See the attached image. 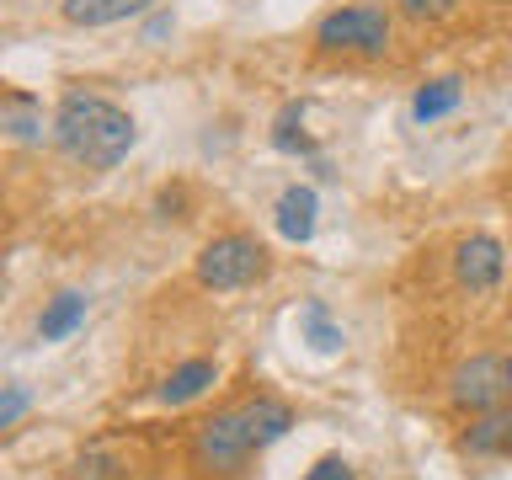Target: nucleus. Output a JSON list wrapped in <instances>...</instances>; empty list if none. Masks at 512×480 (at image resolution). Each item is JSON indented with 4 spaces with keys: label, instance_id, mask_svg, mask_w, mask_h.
Listing matches in <instances>:
<instances>
[{
    "label": "nucleus",
    "instance_id": "obj_20",
    "mask_svg": "<svg viewBox=\"0 0 512 480\" xmlns=\"http://www.w3.org/2000/svg\"><path fill=\"white\" fill-rule=\"evenodd\" d=\"M304 480H352V464H347V459H336V454H326Z\"/></svg>",
    "mask_w": 512,
    "mask_h": 480
},
{
    "label": "nucleus",
    "instance_id": "obj_1",
    "mask_svg": "<svg viewBox=\"0 0 512 480\" xmlns=\"http://www.w3.org/2000/svg\"><path fill=\"white\" fill-rule=\"evenodd\" d=\"M134 139H139L134 118H128L118 102H107L102 91H70L54 112L59 155L75 160V166H86V171H112L128 150H134Z\"/></svg>",
    "mask_w": 512,
    "mask_h": 480
},
{
    "label": "nucleus",
    "instance_id": "obj_15",
    "mask_svg": "<svg viewBox=\"0 0 512 480\" xmlns=\"http://www.w3.org/2000/svg\"><path fill=\"white\" fill-rule=\"evenodd\" d=\"M70 480H128V464L107 448H86L70 459Z\"/></svg>",
    "mask_w": 512,
    "mask_h": 480
},
{
    "label": "nucleus",
    "instance_id": "obj_11",
    "mask_svg": "<svg viewBox=\"0 0 512 480\" xmlns=\"http://www.w3.org/2000/svg\"><path fill=\"white\" fill-rule=\"evenodd\" d=\"M459 448H464V454H475V459L507 454V448H512V411H502V406H496V411H480L475 427L459 438Z\"/></svg>",
    "mask_w": 512,
    "mask_h": 480
},
{
    "label": "nucleus",
    "instance_id": "obj_9",
    "mask_svg": "<svg viewBox=\"0 0 512 480\" xmlns=\"http://www.w3.org/2000/svg\"><path fill=\"white\" fill-rule=\"evenodd\" d=\"M155 0H64L59 16L70 27H112V22H128V16H144Z\"/></svg>",
    "mask_w": 512,
    "mask_h": 480
},
{
    "label": "nucleus",
    "instance_id": "obj_17",
    "mask_svg": "<svg viewBox=\"0 0 512 480\" xmlns=\"http://www.w3.org/2000/svg\"><path fill=\"white\" fill-rule=\"evenodd\" d=\"M406 22H443L448 11H459V0H395Z\"/></svg>",
    "mask_w": 512,
    "mask_h": 480
},
{
    "label": "nucleus",
    "instance_id": "obj_7",
    "mask_svg": "<svg viewBox=\"0 0 512 480\" xmlns=\"http://www.w3.org/2000/svg\"><path fill=\"white\" fill-rule=\"evenodd\" d=\"M0 128H6V139L11 144H43V139H54V118L43 112L38 96H27V91H6L0 96Z\"/></svg>",
    "mask_w": 512,
    "mask_h": 480
},
{
    "label": "nucleus",
    "instance_id": "obj_8",
    "mask_svg": "<svg viewBox=\"0 0 512 480\" xmlns=\"http://www.w3.org/2000/svg\"><path fill=\"white\" fill-rule=\"evenodd\" d=\"M214 384H219V363L214 358H192V363L171 368V374L160 379L155 400L160 406H187V400H198L203 390H214Z\"/></svg>",
    "mask_w": 512,
    "mask_h": 480
},
{
    "label": "nucleus",
    "instance_id": "obj_4",
    "mask_svg": "<svg viewBox=\"0 0 512 480\" xmlns=\"http://www.w3.org/2000/svg\"><path fill=\"white\" fill-rule=\"evenodd\" d=\"M251 454H256V443H251L246 411H214V416H203V422L192 427V459H198L203 470L230 475Z\"/></svg>",
    "mask_w": 512,
    "mask_h": 480
},
{
    "label": "nucleus",
    "instance_id": "obj_19",
    "mask_svg": "<svg viewBox=\"0 0 512 480\" xmlns=\"http://www.w3.org/2000/svg\"><path fill=\"white\" fill-rule=\"evenodd\" d=\"M27 411V390L22 384H6V400H0V427H16Z\"/></svg>",
    "mask_w": 512,
    "mask_h": 480
},
{
    "label": "nucleus",
    "instance_id": "obj_13",
    "mask_svg": "<svg viewBox=\"0 0 512 480\" xmlns=\"http://www.w3.org/2000/svg\"><path fill=\"white\" fill-rule=\"evenodd\" d=\"M246 427H251V443L256 448H267V443H278L288 427H294V411L283 406V400H272V395H256V400H246Z\"/></svg>",
    "mask_w": 512,
    "mask_h": 480
},
{
    "label": "nucleus",
    "instance_id": "obj_2",
    "mask_svg": "<svg viewBox=\"0 0 512 480\" xmlns=\"http://www.w3.org/2000/svg\"><path fill=\"white\" fill-rule=\"evenodd\" d=\"M320 54H347V59H379L390 48V11L384 6H342L326 11L315 27Z\"/></svg>",
    "mask_w": 512,
    "mask_h": 480
},
{
    "label": "nucleus",
    "instance_id": "obj_6",
    "mask_svg": "<svg viewBox=\"0 0 512 480\" xmlns=\"http://www.w3.org/2000/svg\"><path fill=\"white\" fill-rule=\"evenodd\" d=\"M502 272H507L502 240L464 235L459 246H454V278H459V288H470V294H491V288L502 283Z\"/></svg>",
    "mask_w": 512,
    "mask_h": 480
},
{
    "label": "nucleus",
    "instance_id": "obj_21",
    "mask_svg": "<svg viewBox=\"0 0 512 480\" xmlns=\"http://www.w3.org/2000/svg\"><path fill=\"white\" fill-rule=\"evenodd\" d=\"M507 390H512V352H507Z\"/></svg>",
    "mask_w": 512,
    "mask_h": 480
},
{
    "label": "nucleus",
    "instance_id": "obj_10",
    "mask_svg": "<svg viewBox=\"0 0 512 480\" xmlns=\"http://www.w3.org/2000/svg\"><path fill=\"white\" fill-rule=\"evenodd\" d=\"M315 214H320L315 187H288L278 198V235L294 240V246H304V240L315 235Z\"/></svg>",
    "mask_w": 512,
    "mask_h": 480
},
{
    "label": "nucleus",
    "instance_id": "obj_18",
    "mask_svg": "<svg viewBox=\"0 0 512 480\" xmlns=\"http://www.w3.org/2000/svg\"><path fill=\"white\" fill-rule=\"evenodd\" d=\"M294 123H299V107H288L283 118H278V134H272V144H278V150H304V134H294Z\"/></svg>",
    "mask_w": 512,
    "mask_h": 480
},
{
    "label": "nucleus",
    "instance_id": "obj_12",
    "mask_svg": "<svg viewBox=\"0 0 512 480\" xmlns=\"http://www.w3.org/2000/svg\"><path fill=\"white\" fill-rule=\"evenodd\" d=\"M80 326H86V294H54L43 304V315H38V336L43 342H64V336H75Z\"/></svg>",
    "mask_w": 512,
    "mask_h": 480
},
{
    "label": "nucleus",
    "instance_id": "obj_16",
    "mask_svg": "<svg viewBox=\"0 0 512 480\" xmlns=\"http://www.w3.org/2000/svg\"><path fill=\"white\" fill-rule=\"evenodd\" d=\"M299 326H304V342H310L315 352H336L342 347V331L331 326V315H326V304H304V315H299Z\"/></svg>",
    "mask_w": 512,
    "mask_h": 480
},
{
    "label": "nucleus",
    "instance_id": "obj_14",
    "mask_svg": "<svg viewBox=\"0 0 512 480\" xmlns=\"http://www.w3.org/2000/svg\"><path fill=\"white\" fill-rule=\"evenodd\" d=\"M459 96H464V86H459V80H432V86H422V91H416V102H411V118H416V123H432V118H443V112H454V107H459Z\"/></svg>",
    "mask_w": 512,
    "mask_h": 480
},
{
    "label": "nucleus",
    "instance_id": "obj_5",
    "mask_svg": "<svg viewBox=\"0 0 512 480\" xmlns=\"http://www.w3.org/2000/svg\"><path fill=\"white\" fill-rule=\"evenodd\" d=\"M507 363L502 358H491V352H475V358H464L454 374H448V400H454L459 411H496L507 400Z\"/></svg>",
    "mask_w": 512,
    "mask_h": 480
},
{
    "label": "nucleus",
    "instance_id": "obj_3",
    "mask_svg": "<svg viewBox=\"0 0 512 480\" xmlns=\"http://www.w3.org/2000/svg\"><path fill=\"white\" fill-rule=\"evenodd\" d=\"M267 272V246L246 230H230V235H214L208 246L198 251V283L214 288V294H230V288H246Z\"/></svg>",
    "mask_w": 512,
    "mask_h": 480
}]
</instances>
